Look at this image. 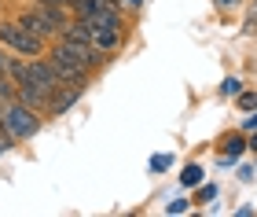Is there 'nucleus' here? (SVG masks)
<instances>
[{
    "label": "nucleus",
    "mask_w": 257,
    "mask_h": 217,
    "mask_svg": "<svg viewBox=\"0 0 257 217\" xmlns=\"http://www.w3.org/2000/svg\"><path fill=\"white\" fill-rule=\"evenodd\" d=\"M121 4H125V8H133V11H140V8H144V0H121Z\"/></svg>",
    "instance_id": "nucleus-15"
},
{
    "label": "nucleus",
    "mask_w": 257,
    "mask_h": 217,
    "mask_svg": "<svg viewBox=\"0 0 257 217\" xmlns=\"http://www.w3.org/2000/svg\"><path fill=\"white\" fill-rule=\"evenodd\" d=\"M180 184H184V188H195V184H202V166H184V173H180Z\"/></svg>",
    "instance_id": "nucleus-9"
},
{
    "label": "nucleus",
    "mask_w": 257,
    "mask_h": 217,
    "mask_svg": "<svg viewBox=\"0 0 257 217\" xmlns=\"http://www.w3.org/2000/svg\"><path fill=\"white\" fill-rule=\"evenodd\" d=\"M184 210H188V202H184V199H177V202H169V206H166V213H184Z\"/></svg>",
    "instance_id": "nucleus-14"
},
{
    "label": "nucleus",
    "mask_w": 257,
    "mask_h": 217,
    "mask_svg": "<svg viewBox=\"0 0 257 217\" xmlns=\"http://www.w3.org/2000/svg\"><path fill=\"white\" fill-rule=\"evenodd\" d=\"M250 147H253V151H257V136H253V140H250Z\"/></svg>",
    "instance_id": "nucleus-18"
},
{
    "label": "nucleus",
    "mask_w": 257,
    "mask_h": 217,
    "mask_svg": "<svg viewBox=\"0 0 257 217\" xmlns=\"http://www.w3.org/2000/svg\"><path fill=\"white\" fill-rule=\"evenodd\" d=\"M213 195H217V188H213V184H202V188H198V202H209Z\"/></svg>",
    "instance_id": "nucleus-13"
},
{
    "label": "nucleus",
    "mask_w": 257,
    "mask_h": 217,
    "mask_svg": "<svg viewBox=\"0 0 257 217\" xmlns=\"http://www.w3.org/2000/svg\"><path fill=\"white\" fill-rule=\"evenodd\" d=\"M59 48H63L66 55H74V59H77V63H85V66H88V70H92V66H99L103 59H107V52H99V48H96V44H88V41H77V37H66V33H63V41H59Z\"/></svg>",
    "instance_id": "nucleus-5"
},
{
    "label": "nucleus",
    "mask_w": 257,
    "mask_h": 217,
    "mask_svg": "<svg viewBox=\"0 0 257 217\" xmlns=\"http://www.w3.org/2000/svg\"><path fill=\"white\" fill-rule=\"evenodd\" d=\"M217 4H220V8H235L239 0H217Z\"/></svg>",
    "instance_id": "nucleus-17"
},
{
    "label": "nucleus",
    "mask_w": 257,
    "mask_h": 217,
    "mask_svg": "<svg viewBox=\"0 0 257 217\" xmlns=\"http://www.w3.org/2000/svg\"><path fill=\"white\" fill-rule=\"evenodd\" d=\"M0 118H4V129L15 136V140H30V136H37V129H41V118L33 114V107L22 103V99H8V103L0 107Z\"/></svg>",
    "instance_id": "nucleus-1"
},
{
    "label": "nucleus",
    "mask_w": 257,
    "mask_h": 217,
    "mask_svg": "<svg viewBox=\"0 0 257 217\" xmlns=\"http://www.w3.org/2000/svg\"><path fill=\"white\" fill-rule=\"evenodd\" d=\"M246 129H257V111H250V122H246Z\"/></svg>",
    "instance_id": "nucleus-16"
},
{
    "label": "nucleus",
    "mask_w": 257,
    "mask_h": 217,
    "mask_svg": "<svg viewBox=\"0 0 257 217\" xmlns=\"http://www.w3.org/2000/svg\"><path fill=\"white\" fill-rule=\"evenodd\" d=\"M239 107L242 111H257V96L253 92H239Z\"/></svg>",
    "instance_id": "nucleus-12"
},
{
    "label": "nucleus",
    "mask_w": 257,
    "mask_h": 217,
    "mask_svg": "<svg viewBox=\"0 0 257 217\" xmlns=\"http://www.w3.org/2000/svg\"><path fill=\"white\" fill-rule=\"evenodd\" d=\"M169 166H173L169 155H155V158H151V173H162V169H169Z\"/></svg>",
    "instance_id": "nucleus-11"
},
{
    "label": "nucleus",
    "mask_w": 257,
    "mask_h": 217,
    "mask_svg": "<svg viewBox=\"0 0 257 217\" xmlns=\"http://www.w3.org/2000/svg\"><path fill=\"white\" fill-rule=\"evenodd\" d=\"M48 63L55 66V74H59V81H74V85H85L88 81V66L85 63H77L74 55H66L59 44L52 48V55H48Z\"/></svg>",
    "instance_id": "nucleus-3"
},
{
    "label": "nucleus",
    "mask_w": 257,
    "mask_h": 217,
    "mask_svg": "<svg viewBox=\"0 0 257 217\" xmlns=\"http://www.w3.org/2000/svg\"><path fill=\"white\" fill-rule=\"evenodd\" d=\"M22 66H26V63H15L4 48H0V74H8V77H15V81H19V77H22Z\"/></svg>",
    "instance_id": "nucleus-7"
},
{
    "label": "nucleus",
    "mask_w": 257,
    "mask_h": 217,
    "mask_svg": "<svg viewBox=\"0 0 257 217\" xmlns=\"http://www.w3.org/2000/svg\"><path fill=\"white\" fill-rule=\"evenodd\" d=\"M19 81H33V85H41V88H48V92H55L63 81H59V74H55V66L48 59H33L22 66V77Z\"/></svg>",
    "instance_id": "nucleus-4"
},
{
    "label": "nucleus",
    "mask_w": 257,
    "mask_h": 217,
    "mask_svg": "<svg viewBox=\"0 0 257 217\" xmlns=\"http://www.w3.org/2000/svg\"><path fill=\"white\" fill-rule=\"evenodd\" d=\"M246 140H242V136L235 133V136H224V147H220V151H224V158H235V155H242V151H246Z\"/></svg>",
    "instance_id": "nucleus-8"
},
{
    "label": "nucleus",
    "mask_w": 257,
    "mask_h": 217,
    "mask_svg": "<svg viewBox=\"0 0 257 217\" xmlns=\"http://www.w3.org/2000/svg\"><path fill=\"white\" fill-rule=\"evenodd\" d=\"M220 92H224V96H239V92H242V81H239V77H224Z\"/></svg>",
    "instance_id": "nucleus-10"
},
{
    "label": "nucleus",
    "mask_w": 257,
    "mask_h": 217,
    "mask_svg": "<svg viewBox=\"0 0 257 217\" xmlns=\"http://www.w3.org/2000/svg\"><path fill=\"white\" fill-rule=\"evenodd\" d=\"M81 92H85V85H74V81H63L59 88L52 92V103H48V114L55 118V114H66L70 107L81 99Z\"/></svg>",
    "instance_id": "nucleus-6"
},
{
    "label": "nucleus",
    "mask_w": 257,
    "mask_h": 217,
    "mask_svg": "<svg viewBox=\"0 0 257 217\" xmlns=\"http://www.w3.org/2000/svg\"><path fill=\"white\" fill-rule=\"evenodd\" d=\"M0 44L15 48L19 55H41L44 37H37L33 30H26L22 22H0Z\"/></svg>",
    "instance_id": "nucleus-2"
}]
</instances>
